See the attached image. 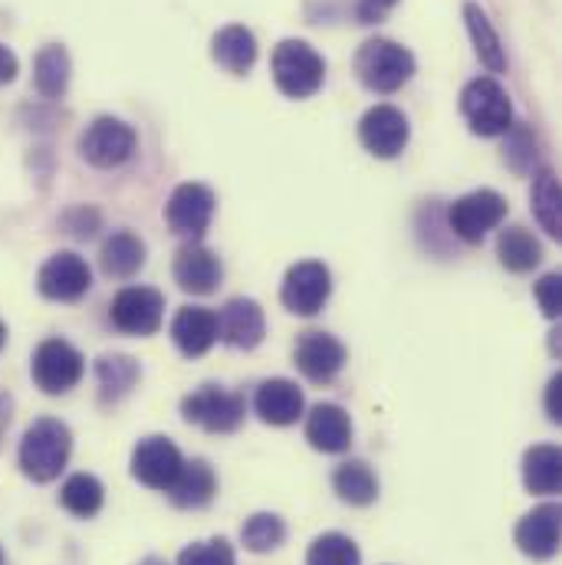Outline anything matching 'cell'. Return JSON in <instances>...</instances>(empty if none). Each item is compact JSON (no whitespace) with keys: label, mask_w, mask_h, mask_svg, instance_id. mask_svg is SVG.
<instances>
[{"label":"cell","mask_w":562,"mask_h":565,"mask_svg":"<svg viewBox=\"0 0 562 565\" xmlns=\"http://www.w3.org/2000/svg\"><path fill=\"white\" fill-rule=\"evenodd\" d=\"M70 454H73L70 427L56 418H40L26 427L20 450H17V463H20L26 480L53 483L63 473V467L70 463Z\"/></svg>","instance_id":"obj_1"},{"label":"cell","mask_w":562,"mask_h":565,"mask_svg":"<svg viewBox=\"0 0 562 565\" xmlns=\"http://www.w3.org/2000/svg\"><path fill=\"white\" fill-rule=\"evenodd\" d=\"M356 76L372 93H399L415 76V56L395 40H365L356 53Z\"/></svg>","instance_id":"obj_2"},{"label":"cell","mask_w":562,"mask_h":565,"mask_svg":"<svg viewBox=\"0 0 562 565\" xmlns=\"http://www.w3.org/2000/svg\"><path fill=\"white\" fill-rule=\"evenodd\" d=\"M271 73L286 99H309L322 89L326 60L306 40H283L271 56Z\"/></svg>","instance_id":"obj_3"},{"label":"cell","mask_w":562,"mask_h":565,"mask_svg":"<svg viewBox=\"0 0 562 565\" xmlns=\"http://www.w3.org/2000/svg\"><path fill=\"white\" fill-rule=\"evenodd\" d=\"M460 113H464L470 132L474 136H484V139L507 136L510 126H513L510 96H507V89L494 76H480V79H470L464 86V93H460Z\"/></svg>","instance_id":"obj_4"},{"label":"cell","mask_w":562,"mask_h":565,"mask_svg":"<svg viewBox=\"0 0 562 565\" xmlns=\"http://www.w3.org/2000/svg\"><path fill=\"white\" fill-rule=\"evenodd\" d=\"M86 362L76 345L66 339H43L33 352L30 375L43 395H66L83 382Z\"/></svg>","instance_id":"obj_5"},{"label":"cell","mask_w":562,"mask_h":565,"mask_svg":"<svg viewBox=\"0 0 562 565\" xmlns=\"http://www.w3.org/2000/svg\"><path fill=\"white\" fill-rule=\"evenodd\" d=\"M181 415L188 424H198L208 434H234L244 415H247V402L237 392H227L221 385H201L198 392H191L181 402Z\"/></svg>","instance_id":"obj_6"},{"label":"cell","mask_w":562,"mask_h":565,"mask_svg":"<svg viewBox=\"0 0 562 565\" xmlns=\"http://www.w3.org/2000/svg\"><path fill=\"white\" fill-rule=\"evenodd\" d=\"M503 217H507V198L490 188L457 198L447 211V224H450L454 237H460L470 247L480 244L490 231H497L503 224Z\"/></svg>","instance_id":"obj_7"},{"label":"cell","mask_w":562,"mask_h":565,"mask_svg":"<svg viewBox=\"0 0 562 565\" xmlns=\"http://www.w3.org/2000/svg\"><path fill=\"white\" fill-rule=\"evenodd\" d=\"M136 145L139 139H136L132 126H126L123 119H113V116H99L79 136V154L93 168H119L136 154Z\"/></svg>","instance_id":"obj_8"},{"label":"cell","mask_w":562,"mask_h":565,"mask_svg":"<svg viewBox=\"0 0 562 565\" xmlns=\"http://www.w3.org/2000/svg\"><path fill=\"white\" fill-rule=\"evenodd\" d=\"M109 319L126 335H155L165 319V296L151 286H126L116 292Z\"/></svg>","instance_id":"obj_9"},{"label":"cell","mask_w":562,"mask_h":565,"mask_svg":"<svg viewBox=\"0 0 562 565\" xmlns=\"http://www.w3.org/2000/svg\"><path fill=\"white\" fill-rule=\"evenodd\" d=\"M214 191L208 184L198 181H184L171 191L168 204H165V221L178 237H191L198 241L214 217Z\"/></svg>","instance_id":"obj_10"},{"label":"cell","mask_w":562,"mask_h":565,"mask_svg":"<svg viewBox=\"0 0 562 565\" xmlns=\"http://www.w3.org/2000/svg\"><path fill=\"white\" fill-rule=\"evenodd\" d=\"M332 292L329 267L319 260H299L286 270L280 286V302L296 316H316Z\"/></svg>","instance_id":"obj_11"},{"label":"cell","mask_w":562,"mask_h":565,"mask_svg":"<svg viewBox=\"0 0 562 565\" xmlns=\"http://www.w3.org/2000/svg\"><path fill=\"white\" fill-rule=\"evenodd\" d=\"M184 457L178 444L165 434H148L141 437L132 450V477L148 490H168L181 470Z\"/></svg>","instance_id":"obj_12"},{"label":"cell","mask_w":562,"mask_h":565,"mask_svg":"<svg viewBox=\"0 0 562 565\" xmlns=\"http://www.w3.org/2000/svg\"><path fill=\"white\" fill-rule=\"evenodd\" d=\"M89 286H93V270L73 250L53 254L36 274V289L53 302H76L89 292Z\"/></svg>","instance_id":"obj_13"},{"label":"cell","mask_w":562,"mask_h":565,"mask_svg":"<svg viewBox=\"0 0 562 565\" xmlns=\"http://www.w3.org/2000/svg\"><path fill=\"white\" fill-rule=\"evenodd\" d=\"M412 139V126L395 106H372L359 122V141L375 158H399Z\"/></svg>","instance_id":"obj_14"},{"label":"cell","mask_w":562,"mask_h":565,"mask_svg":"<svg viewBox=\"0 0 562 565\" xmlns=\"http://www.w3.org/2000/svg\"><path fill=\"white\" fill-rule=\"evenodd\" d=\"M346 359H349V355H346V345H342L336 335L319 332V329L303 332L299 342H296V349H293L296 369H299L309 382H316V385L332 382V379L346 369Z\"/></svg>","instance_id":"obj_15"},{"label":"cell","mask_w":562,"mask_h":565,"mask_svg":"<svg viewBox=\"0 0 562 565\" xmlns=\"http://www.w3.org/2000/svg\"><path fill=\"white\" fill-rule=\"evenodd\" d=\"M264 332H267V319L257 299L237 296L218 312V339H224L231 349L251 352L264 342Z\"/></svg>","instance_id":"obj_16"},{"label":"cell","mask_w":562,"mask_h":565,"mask_svg":"<svg viewBox=\"0 0 562 565\" xmlns=\"http://www.w3.org/2000/svg\"><path fill=\"white\" fill-rule=\"evenodd\" d=\"M560 520L562 513L556 503H543L530 510L513 530L517 550L530 559H553L560 553Z\"/></svg>","instance_id":"obj_17"},{"label":"cell","mask_w":562,"mask_h":565,"mask_svg":"<svg viewBox=\"0 0 562 565\" xmlns=\"http://www.w3.org/2000/svg\"><path fill=\"white\" fill-rule=\"evenodd\" d=\"M224 280V267L214 250L191 241L174 254V282L191 296H208Z\"/></svg>","instance_id":"obj_18"},{"label":"cell","mask_w":562,"mask_h":565,"mask_svg":"<svg viewBox=\"0 0 562 565\" xmlns=\"http://www.w3.org/2000/svg\"><path fill=\"white\" fill-rule=\"evenodd\" d=\"M171 339L188 359L208 355L218 342V312L208 306H181L171 319Z\"/></svg>","instance_id":"obj_19"},{"label":"cell","mask_w":562,"mask_h":565,"mask_svg":"<svg viewBox=\"0 0 562 565\" xmlns=\"http://www.w3.org/2000/svg\"><path fill=\"white\" fill-rule=\"evenodd\" d=\"M303 408H306V398L289 379H267L261 382L254 395V412L261 415V422L274 424V427L296 424L303 418Z\"/></svg>","instance_id":"obj_20"},{"label":"cell","mask_w":562,"mask_h":565,"mask_svg":"<svg viewBox=\"0 0 562 565\" xmlns=\"http://www.w3.org/2000/svg\"><path fill=\"white\" fill-rule=\"evenodd\" d=\"M306 440L309 447L322 450V454H342L349 450L352 444V422H349V412L339 408V405H316L309 415H306Z\"/></svg>","instance_id":"obj_21"},{"label":"cell","mask_w":562,"mask_h":565,"mask_svg":"<svg viewBox=\"0 0 562 565\" xmlns=\"http://www.w3.org/2000/svg\"><path fill=\"white\" fill-rule=\"evenodd\" d=\"M171 497V503L178 510H201L214 500L218 493V477H214V467L208 460H184L174 483L165 490Z\"/></svg>","instance_id":"obj_22"},{"label":"cell","mask_w":562,"mask_h":565,"mask_svg":"<svg viewBox=\"0 0 562 565\" xmlns=\"http://www.w3.org/2000/svg\"><path fill=\"white\" fill-rule=\"evenodd\" d=\"M211 56L227 73L247 76L254 70V63H257V36L247 26H241V23L221 26L214 33V40H211Z\"/></svg>","instance_id":"obj_23"},{"label":"cell","mask_w":562,"mask_h":565,"mask_svg":"<svg viewBox=\"0 0 562 565\" xmlns=\"http://www.w3.org/2000/svg\"><path fill=\"white\" fill-rule=\"evenodd\" d=\"M141 369L132 355H103L96 359V385H99V402L103 405H116L126 395H132V388L139 385Z\"/></svg>","instance_id":"obj_24"},{"label":"cell","mask_w":562,"mask_h":565,"mask_svg":"<svg viewBox=\"0 0 562 565\" xmlns=\"http://www.w3.org/2000/svg\"><path fill=\"white\" fill-rule=\"evenodd\" d=\"M99 264H103V274L106 277L129 280V277H136L141 267H145V244H141L132 231H116V234H109L103 241Z\"/></svg>","instance_id":"obj_25"},{"label":"cell","mask_w":562,"mask_h":565,"mask_svg":"<svg viewBox=\"0 0 562 565\" xmlns=\"http://www.w3.org/2000/svg\"><path fill=\"white\" fill-rule=\"evenodd\" d=\"M332 490L349 507H372L379 500V477L365 460H342L332 473Z\"/></svg>","instance_id":"obj_26"},{"label":"cell","mask_w":562,"mask_h":565,"mask_svg":"<svg viewBox=\"0 0 562 565\" xmlns=\"http://www.w3.org/2000/svg\"><path fill=\"white\" fill-rule=\"evenodd\" d=\"M562 457L556 444H537L523 454V483L530 493L553 497L560 493Z\"/></svg>","instance_id":"obj_27"},{"label":"cell","mask_w":562,"mask_h":565,"mask_svg":"<svg viewBox=\"0 0 562 565\" xmlns=\"http://www.w3.org/2000/svg\"><path fill=\"white\" fill-rule=\"evenodd\" d=\"M497 257L510 274H530L543 260V244L520 224L503 227L497 237Z\"/></svg>","instance_id":"obj_28"},{"label":"cell","mask_w":562,"mask_h":565,"mask_svg":"<svg viewBox=\"0 0 562 565\" xmlns=\"http://www.w3.org/2000/svg\"><path fill=\"white\" fill-rule=\"evenodd\" d=\"M70 73H73V63H70L66 46H60V43L43 46L33 60V86L46 99H60L66 93Z\"/></svg>","instance_id":"obj_29"},{"label":"cell","mask_w":562,"mask_h":565,"mask_svg":"<svg viewBox=\"0 0 562 565\" xmlns=\"http://www.w3.org/2000/svg\"><path fill=\"white\" fill-rule=\"evenodd\" d=\"M464 20H467L470 40H474L477 60H480L490 73H503V70H507V53H503V43H500V36H497L490 17L480 10V3H464Z\"/></svg>","instance_id":"obj_30"},{"label":"cell","mask_w":562,"mask_h":565,"mask_svg":"<svg viewBox=\"0 0 562 565\" xmlns=\"http://www.w3.org/2000/svg\"><path fill=\"white\" fill-rule=\"evenodd\" d=\"M60 503L73 516L93 520L103 510V503H106V490H103V483L93 473H73L63 483V490H60Z\"/></svg>","instance_id":"obj_31"},{"label":"cell","mask_w":562,"mask_h":565,"mask_svg":"<svg viewBox=\"0 0 562 565\" xmlns=\"http://www.w3.org/2000/svg\"><path fill=\"white\" fill-rule=\"evenodd\" d=\"M530 204H533V217L540 221V227L550 237L562 234V214H560V181L556 171L543 168L533 178V191H530Z\"/></svg>","instance_id":"obj_32"},{"label":"cell","mask_w":562,"mask_h":565,"mask_svg":"<svg viewBox=\"0 0 562 565\" xmlns=\"http://www.w3.org/2000/svg\"><path fill=\"white\" fill-rule=\"evenodd\" d=\"M283 540H286V523H283L277 513H254L244 526H241V543L247 553H274L280 550Z\"/></svg>","instance_id":"obj_33"},{"label":"cell","mask_w":562,"mask_h":565,"mask_svg":"<svg viewBox=\"0 0 562 565\" xmlns=\"http://www.w3.org/2000/svg\"><path fill=\"white\" fill-rule=\"evenodd\" d=\"M306 565H362L359 546L342 533H322L309 543Z\"/></svg>","instance_id":"obj_34"},{"label":"cell","mask_w":562,"mask_h":565,"mask_svg":"<svg viewBox=\"0 0 562 565\" xmlns=\"http://www.w3.org/2000/svg\"><path fill=\"white\" fill-rule=\"evenodd\" d=\"M178 565H237V553L224 536L191 543L178 553Z\"/></svg>","instance_id":"obj_35"},{"label":"cell","mask_w":562,"mask_h":565,"mask_svg":"<svg viewBox=\"0 0 562 565\" xmlns=\"http://www.w3.org/2000/svg\"><path fill=\"white\" fill-rule=\"evenodd\" d=\"M537 154H540V151H537L533 132H530L527 126H510V132H507V148H503V158L510 161V168L520 171V174H527V171H533Z\"/></svg>","instance_id":"obj_36"},{"label":"cell","mask_w":562,"mask_h":565,"mask_svg":"<svg viewBox=\"0 0 562 565\" xmlns=\"http://www.w3.org/2000/svg\"><path fill=\"white\" fill-rule=\"evenodd\" d=\"M537 302L543 309L547 319H560L562 312V277L560 274H547L543 280L537 282Z\"/></svg>","instance_id":"obj_37"},{"label":"cell","mask_w":562,"mask_h":565,"mask_svg":"<svg viewBox=\"0 0 562 565\" xmlns=\"http://www.w3.org/2000/svg\"><path fill=\"white\" fill-rule=\"evenodd\" d=\"M395 7H399V0H359L356 17H359V23H382Z\"/></svg>","instance_id":"obj_38"},{"label":"cell","mask_w":562,"mask_h":565,"mask_svg":"<svg viewBox=\"0 0 562 565\" xmlns=\"http://www.w3.org/2000/svg\"><path fill=\"white\" fill-rule=\"evenodd\" d=\"M547 415L553 424L562 422V375H553L547 385Z\"/></svg>","instance_id":"obj_39"},{"label":"cell","mask_w":562,"mask_h":565,"mask_svg":"<svg viewBox=\"0 0 562 565\" xmlns=\"http://www.w3.org/2000/svg\"><path fill=\"white\" fill-rule=\"evenodd\" d=\"M17 73H20V63H17V56L0 43V86H7V83H13L17 79Z\"/></svg>","instance_id":"obj_40"},{"label":"cell","mask_w":562,"mask_h":565,"mask_svg":"<svg viewBox=\"0 0 562 565\" xmlns=\"http://www.w3.org/2000/svg\"><path fill=\"white\" fill-rule=\"evenodd\" d=\"M10 418H13V402L0 392V440H3V434L10 427Z\"/></svg>","instance_id":"obj_41"},{"label":"cell","mask_w":562,"mask_h":565,"mask_svg":"<svg viewBox=\"0 0 562 565\" xmlns=\"http://www.w3.org/2000/svg\"><path fill=\"white\" fill-rule=\"evenodd\" d=\"M139 565H168L165 559H158V556H148V559H141Z\"/></svg>","instance_id":"obj_42"},{"label":"cell","mask_w":562,"mask_h":565,"mask_svg":"<svg viewBox=\"0 0 562 565\" xmlns=\"http://www.w3.org/2000/svg\"><path fill=\"white\" fill-rule=\"evenodd\" d=\"M3 345H7V326L0 322V349H3Z\"/></svg>","instance_id":"obj_43"},{"label":"cell","mask_w":562,"mask_h":565,"mask_svg":"<svg viewBox=\"0 0 562 565\" xmlns=\"http://www.w3.org/2000/svg\"><path fill=\"white\" fill-rule=\"evenodd\" d=\"M0 565H7V556H3V550H0Z\"/></svg>","instance_id":"obj_44"}]
</instances>
